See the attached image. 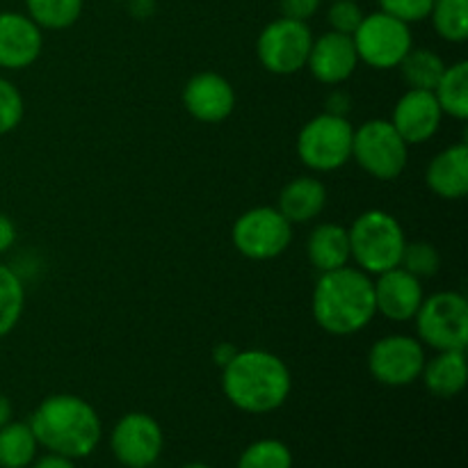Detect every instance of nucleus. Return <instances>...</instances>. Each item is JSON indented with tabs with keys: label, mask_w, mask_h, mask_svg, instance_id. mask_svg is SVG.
Instances as JSON below:
<instances>
[{
	"label": "nucleus",
	"mask_w": 468,
	"mask_h": 468,
	"mask_svg": "<svg viewBox=\"0 0 468 468\" xmlns=\"http://www.w3.org/2000/svg\"><path fill=\"white\" fill-rule=\"evenodd\" d=\"M12 414H14L12 400H9L5 393H0V428H3V425H7L9 420H12Z\"/></svg>",
	"instance_id": "obj_37"
},
{
	"label": "nucleus",
	"mask_w": 468,
	"mask_h": 468,
	"mask_svg": "<svg viewBox=\"0 0 468 468\" xmlns=\"http://www.w3.org/2000/svg\"><path fill=\"white\" fill-rule=\"evenodd\" d=\"M119 3H128V0H119Z\"/></svg>",
	"instance_id": "obj_40"
},
{
	"label": "nucleus",
	"mask_w": 468,
	"mask_h": 468,
	"mask_svg": "<svg viewBox=\"0 0 468 468\" xmlns=\"http://www.w3.org/2000/svg\"><path fill=\"white\" fill-rule=\"evenodd\" d=\"M443 112L439 108V101L434 91L425 90H407L398 99L396 108L388 122L393 123L402 140L407 144H425L432 140L441 128Z\"/></svg>",
	"instance_id": "obj_13"
},
{
	"label": "nucleus",
	"mask_w": 468,
	"mask_h": 468,
	"mask_svg": "<svg viewBox=\"0 0 468 468\" xmlns=\"http://www.w3.org/2000/svg\"><path fill=\"white\" fill-rule=\"evenodd\" d=\"M355 126L347 117L323 112L306 122L297 135V155L314 172H336L352 160Z\"/></svg>",
	"instance_id": "obj_5"
},
{
	"label": "nucleus",
	"mask_w": 468,
	"mask_h": 468,
	"mask_svg": "<svg viewBox=\"0 0 468 468\" xmlns=\"http://www.w3.org/2000/svg\"><path fill=\"white\" fill-rule=\"evenodd\" d=\"M359 62L373 69H396L414 46V37L407 23L388 16L382 9L366 14L356 32L352 35Z\"/></svg>",
	"instance_id": "obj_9"
},
{
	"label": "nucleus",
	"mask_w": 468,
	"mask_h": 468,
	"mask_svg": "<svg viewBox=\"0 0 468 468\" xmlns=\"http://www.w3.org/2000/svg\"><path fill=\"white\" fill-rule=\"evenodd\" d=\"M327 206V187L314 176H297L279 192L277 210L291 224H306Z\"/></svg>",
	"instance_id": "obj_19"
},
{
	"label": "nucleus",
	"mask_w": 468,
	"mask_h": 468,
	"mask_svg": "<svg viewBox=\"0 0 468 468\" xmlns=\"http://www.w3.org/2000/svg\"><path fill=\"white\" fill-rule=\"evenodd\" d=\"M27 425L39 446L67 460L90 457L103 434V425L94 407L71 393H58L41 400Z\"/></svg>",
	"instance_id": "obj_3"
},
{
	"label": "nucleus",
	"mask_w": 468,
	"mask_h": 468,
	"mask_svg": "<svg viewBox=\"0 0 468 468\" xmlns=\"http://www.w3.org/2000/svg\"><path fill=\"white\" fill-rule=\"evenodd\" d=\"M323 5V0H279V7H282V16L295 18V21H309L311 16H315Z\"/></svg>",
	"instance_id": "obj_33"
},
{
	"label": "nucleus",
	"mask_w": 468,
	"mask_h": 468,
	"mask_svg": "<svg viewBox=\"0 0 468 468\" xmlns=\"http://www.w3.org/2000/svg\"><path fill=\"white\" fill-rule=\"evenodd\" d=\"M378 3L384 14L411 26V23H420L430 16L434 0H378Z\"/></svg>",
	"instance_id": "obj_32"
},
{
	"label": "nucleus",
	"mask_w": 468,
	"mask_h": 468,
	"mask_svg": "<svg viewBox=\"0 0 468 468\" xmlns=\"http://www.w3.org/2000/svg\"><path fill=\"white\" fill-rule=\"evenodd\" d=\"M364 16L366 14L359 7V0H332V7L327 12V21L332 30L350 37L355 35Z\"/></svg>",
	"instance_id": "obj_31"
},
{
	"label": "nucleus",
	"mask_w": 468,
	"mask_h": 468,
	"mask_svg": "<svg viewBox=\"0 0 468 468\" xmlns=\"http://www.w3.org/2000/svg\"><path fill=\"white\" fill-rule=\"evenodd\" d=\"M425 183L441 199H464L468 192V146L464 142L434 155L425 169Z\"/></svg>",
	"instance_id": "obj_18"
},
{
	"label": "nucleus",
	"mask_w": 468,
	"mask_h": 468,
	"mask_svg": "<svg viewBox=\"0 0 468 468\" xmlns=\"http://www.w3.org/2000/svg\"><path fill=\"white\" fill-rule=\"evenodd\" d=\"M420 379L432 396L443 400L460 396L466 387L464 350H443L437 352L432 359H425Z\"/></svg>",
	"instance_id": "obj_20"
},
{
	"label": "nucleus",
	"mask_w": 468,
	"mask_h": 468,
	"mask_svg": "<svg viewBox=\"0 0 468 468\" xmlns=\"http://www.w3.org/2000/svg\"><path fill=\"white\" fill-rule=\"evenodd\" d=\"M292 388L286 361L268 350H242L222 366V391L245 414H270L288 400Z\"/></svg>",
	"instance_id": "obj_2"
},
{
	"label": "nucleus",
	"mask_w": 468,
	"mask_h": 468,
	"mask_svg": "<svg viewBox=\"0 0 468 468\" xmlns=\"http://www.w3.org/2000/svg\"><path fill=\"white\" fill-rule=\"evenodd\" d=\"M165 434L158 420L142 411H133L117 420L110 434V448L126 468H151L163 455Z\"/></svg>",
	"instance_id": "obj_12"
},
{
	"label": "nucleus",
	"mask_w": 468,
	"mask_h": 468,
	"mask_svg": "<svg viewBox=\"0 0 468 468\" xmlns=\"http://www.w3.org/2000/svg\"><path fill=\"white\" fill-rule=\"evenodd\" d=\"M26 309V286L9 265L0 263V338L14 332Z\"/></svg>",
	"instance_id": "obj_26"
},
{
	"label": "nucleus",
	"mask_w": 468,
	"mask_h": 468,
	"mask_svg": "<svg viewBox=\"0 0 468 468\" xmlns=\"http://www.w3.org/2000/svg\"><path fill=\"white\" fill-rule=\"evenodd\" d=\"M35 434L30 425L9 420L0 428V468H27L37 457Z\"/></svg>",
	"instance_id": "obj_24"
},
{
	"label": "nucleus",
	"mask_w": 468,
	"mask_h": 468,
	"mask_svg": "<svg viewBox=\"0 0 468 468\" xmlns=\"http://www.w3.org/2000/svg\"><path fill=\"white\" fill-rule=\"evenodd\" d=\"M231 240L245 259L272 261L291 247L292 224L272 206H256L236 219Z\"/></svg>",
	"instance_id": "obj_8"
},
{
	"label": "nucleus",
	"mask_w": 468,
	"mask_h": 468,
	"mask_svg": "<svg viewBox=\"0 0 468 468\" xmlns=\"http://www.w3.org/2000/svg\"><path fill=\"white\" fill-rule=\"evenodd\" d=\"M44 32L27 14L0 12V69L21 71L39 59Z\"/></svg>",
	"instance_id": "obj_16"
},
{
	"label": "nucleus",
	"mask_w": 468,
	"mask_h": 468,
	"mask_svg": "<svg viewBox=\"0 0 468 468\" xmlns=\"http://www.w3.org/2000/svg\"><path fill=\"white\" fill-rule=\"evenodd\" d=\"M352 99L346 90H336L327 96V112L329 114H338V117H347L350 112Z\"/></svg>",
	"instance_id": "obj_34"
},
{
	"label": "nucleus",
	"mask_w": 468,
	"mask_h": 468,
	"mask_svg": "<svg viewBox=\"0 0 468 468\" xmlns=\"http://www.w3.org/2000/svg\"><path fill=\"white\" fill-rule=\"evenodd\" d=\"M373 283L378 314L393 320V323L414 320V315L419 314L420 304L425 300L423 282L419 277H414V274L398 265V268L378 274Z\"/></svg>",
	"instance_id": "obj_15"
},
{
	"label": "nucleus",
	"mask_w": 468,
	"mask_h": 468,
	"mask_svg": "<svg viewBox=\"0 0 468 468\" xmlns=\"http://www.w3.org/2000/svg\"><path fill=\"white\" fill-rule=\"evenodd\" d=\"M238 350H233L231 346H229V343H222V346L218 347V350L213 352V356H215V361H218L219 366H227L229 361L233 359V355H236Z\"/></svg>",
	"instance_id": "obj_38"
},
{
	"label": "nucleus",
	"mask_w": 468,
	"mask_h": 468,
	"mask_svg": "<svg viewBox=\"0 0 468 468\" xmlns=\"http://www.w3.org/2000/svg\"><path fill=\"white\" fill-rule=\"evenodd\" d=\"M425 346L407 334L384 336L370 347L368 370L375 382L384 387H410L420 379L425 366Z\"/></svg>",
	"instance_id": "obj_11"
},
{
	"label": "nucleus",
	"mask_w": 468,
	"mask_h": 468,
	"mask_svg": "<svg viewBox=\"0 0 468 468\" xmlns=\"http://www.w3.org/2000/svg\"><path fill=\"white\" fill-rule=\"evenodd\" d=\"M400 268L411 272L419 279L434 277L441 268V256H439L437 247L432 242H407L405 251H402Z\"/></svg>",
	"instance_id": "obj_29"
},
{
	"label": "nucleus",
	"mask_w": 468,
	"mask_h": 468,
	"mask_svg": "<svg viewBox=\"0 0 468 468\" xmlns=\"http://www.w3.org/2000/svg\"><path fill=\"white\" fill-rule=\"evenodd\" d=\"M306 256H309V263L320 274L347 265V261H350V236H347V229L334 222L318 224L311 231L309 240H306Z\"/></svg>",
	"instance_id": "obj_21"
},
{
	"label": "nucleus",
	"mask_w": 468,
	"mask_h": 468,
	"mask_svg": "<svg viewBox=\"0 0 468 468\" xmlns=\"http://www.w3.org/2000/svg\"><path fill=\"white\" fill-rule=\"evenodd\" d=\"M23 114H26V103L21 91L12 80L0 76V135L16 131L18 123L23 122Z\"/></svg>",
	"instance_id": "obj_30"
},
{
	"label": "nucleus",
	"mask_w": 468,
	"mask_h": 468,
	"mask_svg": "<svg viewBox=\"0 0 468 468\" xmlns=\"http://www.w3.org/2000/svg\"><path fill=\"white\" fill-rule=\"evenodd\" d=\"M311 309L315 324L332 336L361 332L378 315L373 277L350 265L323 272L314 288Z\"/></svg>",
	"instance_id": "obj_1"
},
{
	"label": "nucleus",
	"mask_w": 468,
	"mask_h": 468,
	"mask_svg": "<svg viewBox=\"0 0 468 468\" xmlns=\"http://www.w3.org/2000/svg\"><path fill=\"white\" fill-rule=\"evenodd\" d=\"M414 320L419 341L434 352L466 350L468 302L462 292L441 291L425 297Z\"/></svg>",
	"instance_id": "obj_7"
},
{
	"label": "nucleus",
	"mask_w": 468,
	"mask_h": 468,
	"mask_svg": "<svg viewBox=\"0 0 468 468\" xmlns=\"http://www.w3.org/2000/svg\"><path fill=\"white\" fill-rule=\"evenodd\" d=\"M14 242H16V224L0 213V256L12 250Z\"/></svg>",
	"instance_id": "obj_35"
},
{
	"label": "nucleus",
	"mask_w": 468,
	"mask_h": 468,
	"mask_svg": "<svg viewBox=\"0 0 468 468\" xmlns=\"http://www.w3.org/2000/svg\"><path fill=\"white\" fill-rule=\"evenodd\" d=\"M437 35L451 44L468 39V0H434L430 16Z\"/></svg>",
	"instance_id": "obj_27"
},
{
	"label": "nucleus",
	"mask_w": 468,
	"mask_h": 468,
	"mask_svg": "<svg viewBox=\"0 0 468 468\" xmlns=\"http://www.w3.org/2000/svg\"><path fill=\"white\" fill-rule=\"evenodd\" d=\"M398 67H400L402 78H405V82L410 85V90L434 91V87L439 85L448 64L443 62L441 55L434 53V50L414 48V46H411V50L402 58V62L398 64Z\"/></svg>",
	"instance_id": "obj_23"
},
{
	"label": "nucleus",
	"mask_w": 468,
	"mask_h": 468,
	"mask_svg": "<svg viewBox=\"0 0 468 468\" xmlns=\"http://www.w3.org/2000/svg\"><path fill=\"white\" fill-rule=\"evenodd\" d=\"M32 468H76V464H73V460H67V457L48 452L46 457L37 460L35 464H32Z\"/></svg>",
	"instance_id": "obj_36"
},
{
	"label": "nucleus",
	"mask_w": 468,
	"mask_h": 468,
	"mask_svg": "<svg viewBox=\"0 0 468 468\" xmlns=\"http://www.w3.org/2000/svg\"><path fill=\"white\" fill-rule=\"evenodd\" d=\"M350 236V259L356 268L370 277L387 272L400 265L407 238L400 222L387 210H366L347 229Z\"/></svg>",
	"instance_id": "obj_4"
},
{
	"label": "nucleus",
	"mask_w": 468,
	"mask_h": 468,
	"mask_svg": "<svg viewBox=\"0 0 468 468\" xmlns=\"http://www.w3.org/2000/svg\"><path fill=\"white\" fill-rule=\"evenodd\" d=\"M238 468H292V452L279 439H261L242 451Z\"/></svg>",
	"instance_id": "obj_28"
},
{
	"label": "nucleus",
	"mask_w": 468,
	"mask_h": 468,
	"mask_svg": "<svg viewBox=\"0 0 468 468\" xmlns=\"http://www.w3.org/2000/svg\"><path fill=\"white\" fill-rule=\"evenodd\" d=\"M311 44H314V35L306 21L282 16L261 30L256 55L265 71L274 76H292L306 67Z\"/></svg>",
	"instance_id": "obj_10"
},
{
	"label": "nucleus",
	"mask_w": 468,
	"mask_h": 468,
	"mask_svg": "<svg viewBox=\"0 0 468 468\" xmlns=\"http://www.w3.org/2000/svg\"><path fill=\"white\" fill-rule=\"evenodd\" d=\"M183 468H210V466H206V464H199V462H195V464H187V466H183Z\"/></svg>",
	"instance_id": "obj_39"
},
{
	"label": "nucleus",
	"mask_w": 468,
	"mask_h": 468,
	"mask_svg": "<svg viewBox=\"0 0 468 468\" xmlns=\"http://www.w3.org/2000/svg\"><path fill=\"white\" fill-rule=\"evenodd\" d=\"M85 0H26L27 16L41 30H67L80 18Z\"/></svg>",
	"instance_id": "obj_25"
},
{
	"label": "nucleus",
	"mask_w": 468,
	"mask_h": 468,
	"mask_svg": "<svg viewBox=\"0 0 468 468\" xmlns=\"http://www.w3.org/2000/svg\"><path fill=\"white\" fill-rule=\"evenodd\" d=\"M183 105L201 123H219L236 108V90L224 76L204 71L192 76L183 90Z\"/></svg>",
	"instance_id": "obj_14"
},
{
	"label": "nucleus",
	"mask_w": 468,
	"mask_h": 468,
	"mask_svg": "<svg viewBox=\"0 0 468 468\" xmlns=\"http://www.w3.org/2000/svg\"><path fill=\"white\" fill-rule=\"evenodd\" d=\"M306 67L314 73L315 80L323 82V85H341L359 67L355 41L350 35H341V32L334 30L324 32L311 44Z\"/></svg>",
	"instance_id": "obj_17"
},
{
	"label": "nucleus",
	"mask_w": 468,
	"mask_h": 468,
	"mask_svg": "<svg viewBox=\"0 0 468 468\" xmlns=\"http://www.w3.org/2000/svg\"><path fill=\"white\" fill-rule=\"evenodd\" d=\"M352 160L378 181H396L410 160V144L388 119H370L355 128Z\"/></svg>",
	"instance_id": "obj_6"
},
{
	"label": "nucleus",
	"mask_w": 468,
	"mask_h": 468,
	"mask_svg": "<svg viewBox=\"0 0 468 468\" xmlns=\"http://www.w3.org/2000/svg\"><path fill=\"white\" fill-rule=\"evenodd\" d=\"M434 96H437L439 108H441L443 114L464 122L468 117V62L466 59H460V62L446 67L441 80H439V85L434 87Z\"/></svg>",
	"instance_id": "obj_22"
}]
</instances>
